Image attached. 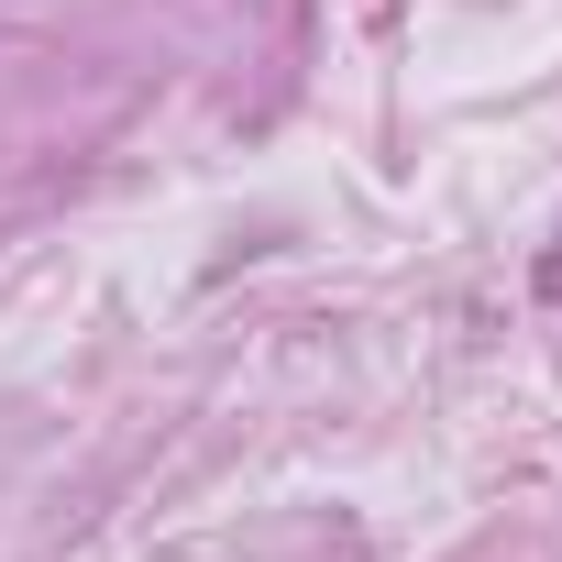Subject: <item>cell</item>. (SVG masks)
I'll return each instance as SVG.
<instances>
[{
	"label": "cell",
	"instance_id": "obj_1",
	"mask_svg": "<svg viewBox=\"0 0 562 562\" xmlns=\"http://www.w3.org/2000/svg\"><path fill=\"white\" fill-rule=\"evenodd\" d=\"M540 299H562V243H551V254H540Z\"/></svg>",
	"mask_w": 562,
	"mask_h": 562
}]
</instances>
